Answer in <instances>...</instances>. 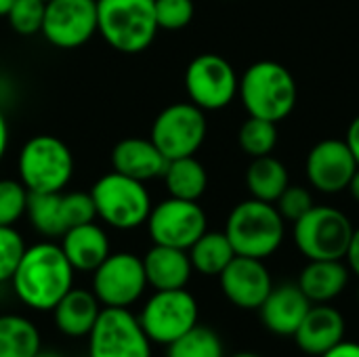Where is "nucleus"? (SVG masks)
Wrapping results in <instances>:
<instances>
[{"label": "nucleus", "mask_w": 359, "mask_h": 357, "mask_svg": "<svg viewBox=\"0 0 359 357\" xmlns=\"http://www.w3.org/2000/svg\"><path fill=\"white\" fill-rule=\"evenodd\" d=\"M11 282L23 305L36 311H50L74 288V267L61 246L40 242L25 248Z\"/></svg>", "instance_id": "f257e3e1"}, {"label": "nucleus", "mask_w": 359, "mask_h": 357, "mask_svg": "<svg viewBox=\"0 0 359 357\" xmlns=\"http://www.w3.org/2000/svg\"><path fill=\"white\" fill-rule=\"evenodd\" d=\"M238 95L248 116L278 124L294 112L299 88L288 67L265 59L252 63L244 72L238 84Z\"/></svg>", "instance_id": "f03ea898"}, {"label": "nucleus", "mask_w": 359, "mask_h": 357, "mask_svg": "<svg viewBox=\"0 0 359 357\" xmlns=\"http://www.w3.org/2000/svg\"><path fill=\"white\" fill-rule=\"evenodd\" d=\"M284 219L276 204L257 198L240 202L227 217L225 236L229 238L236 255L265 261L284 242Z\"/></svg>", "instance_id": "7ed1b4c3"}, {"label": "nucleus", "mask_w": 359, "mask_h": 357, "mask_svg": "<svg viewBox=\"0 0 359 357\" xmlns=\"http://www.w3.org/2000/svg\"><path fill=\"white\" fill-rule=\"evenodd\" d=\"M158 29L154 0H97V32L118 53H143Z\"/></svg>", "instance_id": "20e7f679"}, {"label": "nucleus", "mask_w": 359, "mask_h": 357, "mask_svg": "<svg viewBox=\"0 0 359 357\" xmlns=\"http://www.w3.org/2000/svg\"><path fill=\"white\" fill-rule=\"evenodd\" d=\"M17 170L29 194H59L72 181L74 156L59 137L36 135L23 143Z\"/></svg>", "instance_id": "39448f33"}, {"label": "nucleus", "mask_w": 359, "mask_h": 357, "mask_svg": "<svg viewBox=\"0 0 359 357\" xmlns=\"http://www.w3.org/2000/svg\"><path fill=\"white\" fill-rule=\"evenodd\" d=\"M97 217L116 229H135L147 223L151 213V196L143 181L130 179L116 170L95 181L90 189Z\"/></svg>", "instance_id": "423d86ee"}, {"label": "nucleus", "mask_w": 359, "mask_h": 357, "mask_svg": "<svg viewBox=\"0 0 359 357\" xmlns=\"http://www.w3.org/2000/svg\"><path fill=\"white\" fill-rule=\"evenodd\" d=\"M349 217L334 206H318L294 221V244L307 261H343L353 236Z\"/></svg>", "instance_id": "0eeeda50"}, {"label": "nucleus", "mask_w": 359, "mask_h": 357, "mask_svg": "<svg viewBox=\"0 0 359 357\" xmlns=\"http://www.w3.org/2000/svg\"><path fill=\"white\" fill-rule=\"evenodd\" d=\"M137 318L151 343L168 347L198 324V301L185 288L156 290Z\"/></svg>", "instance_id": "6e6552de"}, {"label": "nucleus", "mask_w": 359, "mask_h": 357, "mask_svg": "<svg viewBox=\"0 0 359 357\" xmlns=\"http://www.w3.org/2000/svg\"><path fill=\"white\" fill-rule=\"evenodd\" d=\"M88 357H151V341L126 307H103L88 335Z\"/></svg>", "instance_id": "1a4fd4ad"}, {"label": "nucleus", "mask_w": 359, "mask_h": 357, "mask_svg": "<svg viewBox=\"0 0 359 357\" xmlns=\"http://www.w3.org/2000/svg\"><path fill=\"white\" fill-rule=\"evenodd\" d=\"M204 109L189 103H172L164 107L151 124L149 139L166 160L196 156L206 139Z\"/></svg>", "instance_id": "9d476101"}, {"label": "nucleus", "mask_w": 359, "mask_h": 357, "mask_svg": "<svg viewBox=\"0 0 359 357\" xmlns=\"http://www.w3.org/2000/svg\"><path fill=\"white\" fill-rule=\"evenodd\" d=\"M238 84L240 80L233 65L217 53L194 57L185 69V90L189 101L204 112L227 107L238 95Z\"/></svg>", "instance_id": "9b49d317"}, {"label": "nucleus", "mask_w": 359, "mask_h": 357, "mask_svg": "<svg viewBox=\"0 0 359 357\" xmlns=\"http://www.w3.org/2000/svg\"><path fill=\"white\" fill-rule=\"evenodd\" d=\"M206 213L198 202L166 198L151 206L147 231L154 244L189 250V246L206 231Z\"/></svg>", "instance_id": "f8f14e48"}, {"label": "nucleus", "mask_w": 359, "mask_h": 357, "mask_svg": "<svg viewBox=\"0 0 359 357\" xmlns=\"http://www.w3.org/2000/svg\"><path fill=\"white\" fill-rule=\"evenodd\" d=\"M147 288L143 259L130 252L109 255L93 271V292L103 307H130Z\"/></svg>", "instance_id": "ddd939ff"}, {"label": "nucleus", "mask_w": 359, "mask_h": 357, "mask_svg": "<svg viewBox=\"0 0 359 357\" xmlns=\"http://www.w3.org/2000/svg\"><path fill=\"white\" fill-rule=\"evenodd\" d=\"M57 48H78L97 34V0H48L42 32Z\"/></svg>", "instance_id": "4468645a"}, {"label": "nucleus", "mask_w": 359, "mask_h": 357, "mask_svg": "<svg viewBox=\"0 0 359 357\" xmlns=\"http://www.w3.org/2000/svg\"><path fill=\"white\" fill-rule=\"evenodd\" d=\"M355 170L358 162L345 139H324L316 143L307 154V179L311 187L322 194L334 196L345 191Z\"/></svg>", "instance_id": "2eb2a0df"}, {"label": "nucleus", "mask_w": 359, "mask_h": 357, "mask_svg": "<svg viewBox=\"0 0 359 357\" xmlns=\"http://www.w3.org/2000/svg\"><path fill=\"white\" fill-rule=\"evenodd\" d=\"M219 284L225 299L240 309H259L273 288L271 274L265 263L261 259L240 255H236L221 271Z\"/></svg>", "instance_id": "dca6fc26"}, {"label": "nucleus", "mask_w": 359, "mask_h": 357, "mask_svg": "<svg viewBox=\"0 0 359 357\" xmlns=\"http://www.w3.org/2000/svg\"><path fill=\"white\" fill-rule=\"evenodd\" d=\"M345 318L337 307L330 303L311 305L294 332V341L303 353L320 357L345 341Z\"/></svg>", "instance_id": "f3484780"}, {"label": "nucleus", "mask_w": 359, "mask_h": 357, "mask_svg": "<svg viewBox=\"0 0 359 357\" xmlns=\"http://www.w3.org/2000/svg\"><path fill=\"white\" fill-rule=\"evenodd\" d=\"M311 301L299 288V284L273 286L263 305L257 309L263 326L276 337H294L303 318L307 316Z\"/></svg>", "instance_id": "a211bd4d"}, {"label": "nucleus", "mask_w": 359, "mask_h": 357, "mask_svg": "<svg viewBox=\"0 0 359 357\" xmlns=\"http://www.w3.org/2000/svg\"><path fill=\"white\" fill-rule=\"evenodd\" d=\"M168 160L154 145L151 139L126 137L111 149V168L137 181H151L164 175Z\"/></svg>", "instance_id": "6ab92c4d"}, {"label": "nucleus", "mask_w": 359, "mask_h": 357, "mask_svg": "<svg viewBox=\"0 0 359 357\" xmlns=\"http://www.w3.org/2000/svg\"><path fill=\"white\" fill-rule=\"evenodd\" d=\"M61 250L74 271H95L111 252L107 234L95 223H84L67 229L61 236Z\"/></svg>", "instance_id": "aec40b11"}, {"label": "nucleus", "mask_w": 359, "mask_h": 357, "mask_svg": "<svg viewBox=\"0 0 359 357\" xmlns=\"http://www.w3.org/2000/svg\"><path fill=\"white\" fill-rule=\"evenodd\" d=\"M143 269L147 286L154 290H179L185 288L191 278V261L187 250L154 244L143 257Z\"/></svg>", "instance_id": "412c9836"}, {"label": "nucleus", "mask_w": 359, "mask_h": 357, "mask_svg": "<svg viewBox=\"0 0 359 357\" xmlns=\"http://www.w3.org/2000/svg\"><path fill=\"white\" fill-rule=\"evenodd\" d=\"M101 309L103 307L93 290L72 288L50 311H53L55 326L61 335L72 339H82L90 335Z\"/></svg>", "instance_id": "4be33fe9"}, {"label": "nucleus", "mask_w": 359, "mask_h": 357, "mask_svg": "<svg viewBox=\"0 0 359 357\" xmlns=\"http://www.w3.org/2000/svg\"><path fill=\"white\" fill-rule=\"evenodd\" d=\"M297 284L311 305L332 303L349 284V267L343 261H309Z\"/></svg>", "instance_id": "5701e85b"}, {"label": "nucleus", "mask_w": 359, "mask_h": 357, "mask_svg": "<svg viewBox=\"0 0 359 357\" xmlns=\"http://www.w3.org/2000/svg\"><path fill=\"white\" fill-rule=\"evenodd\" d=\"M162 177L170 198H179V200L198 202L208 187L206 168L200 160H196V156L168 160V166Z\"/></svg>", "instance_id": "b1692460"}, {"label": "nucleus", "mask_w": 359, "mask_h": 357, "mask_svg": "<svg viewBox=\"0 0 359 357\" xmlns=\"http://www.w3.org/2000/svg\"><path fill=\"white\" fill-rule=\"evenodd\" d=\"M194 271L202 276H221V271L233 261L236 250L225 231H204L187 250Z\"/></svg>", "instance_id": "393cba45"}, {"label": "nucleus", "mask_w": 359, "mask_h": 357, "mask_svg": "<svg viewBox=\"0 0 359 357\" xmlns=\"http://www.w3.org/2000/svg\"><path fill=\"white\" fill-rule=\"evenodd\" d=\"M246 185L252 198L276 204L282 191L290 185V177L286 166L269 154V156L252 158L246 170Z\"/></svg>", "instance_id": "a878e982"}, {"label": "nucleus", "mask_w": 359, "mask_h": 357, "mask_svg": "<svg viewBox=\"0 0 359 357\" xmlns=\"http://www.w3.org/2000/svg\"><path fill=\"white\" fill-rule=\"evenodd\" d=\"M42 339L34 322L21 316H0V357H34L42 349Z\"/></svg>", "instance_id": "bb28decb"}, {"label": "nucleus", "mask_w": 359, "mask_h": 357, "mask_svg": "<svg viewBox=\"0 0 359 357\" xmlns=\"http://www.w3.org/2000/svg\"><path fill=\"white\" fill-rule=\"evenodd\" d=\"M25 215L32 227L44 238H61L67 229L61 217V191L59 194H29Z\"/></svg>", "instance_id": "cd10ccee"}, {"label": "nucleus", "mask_w": 359, "mask_h": 357, "mask_svg": "<svg viewBox=\"0 0 359 357\" xmlns=\"http://www.w3.org/2000/svg\"><path fill=\"white\" fill-rule=\"evenodd\" d=\"M168 357H225L223 341L219 335L202 324H196L189 332L168 345Z\"/></svg>", "instance_id": "c85d7f7f"}, {"label": "nucleus", "mask_w": 359, "mask_h": 357, "mask_svg": "<svg viewBox=\"0 0 359 357\" xmlns=\"http://www.w3.org/2000/svg\"><path fill=\"white\" fill-rule=\"evenodd\" d=\"M238 143L244 154L250 158L269 156L278 145V126L276 122L263 120V118H248L238 133Z\"/></svg>", "instance_id": "c756f323"}, {"label": "nucleus", "mask_w": 359, "mask_h": 357, "mask_svg": "<svg viewBox=\"0 0 359 357\" xmlns=\"http://www.w3.org/2000/svg\"><path fill=\"white\" fill-rule=\"evenodd\" d=\"M44 0H15L6 13V21L13 32L21 36H34L42 32L44 21Z\"/></svg>", "instance_id": "7c9ffc66"}, {"label": "nucleus", "mask_w": 359, "mask_h": 357, "mask_svg": "<svg viewBox=\"0 0 359 357\" xmlns=\"http://www.w3.org/2000/svg\"><path fill=\"white\" fill-rule=\"evenodd\" d=\"M29 191L21 181L0 179V225L13 227L27 208Z\"/></svg>", "instance_id": "2f4dec72"}, {"label": "nucleus", "mask_w": 359, "mask_h": 357, "mask_svg": "<svg viewBox=\"0 0 359 357\" xmlns=\"http://www.w3.org/2000/svg\"><path fill=\"white\" fill-rule=\"evenodd\" d=\"M25 248L27 246L15 227L0 225V284L13 280Z\"/></svg>", "instance_id": "473e14b6"}, {"label": "nucleus", "mask_w": 359, "mask_h": 357, "mask_svg": "<svg viewBox=\"0 0 359 357\" xmlns=\"http://www.w3.org/2000/svg\"><path fill=\"white\" fill-rule=\"evenodd\" d=\"M154 13L160 29H183L191 23L196 6L194 0H154Z\"/></svg>", "instance_id": "72a5a7b5"}, {"label": "nucleus", "mask_w": 359, "mask_h": 357, "mask_svg": "<svg viewBox=\"0 0 359 357\" xmlns=\"http://www.w3.org/2000/svg\"><path fill=\"white\" fill-rule=\"evenodd\" d=\"M61 217L65 223V229H72L76 225H84L97 219V208L90 194L84 191H69L61 194Z\"/></svg>", "instance_id": "f704fd0d"}, {"label": "nucleus", "mask_w": 359, "mask_h": 357, "mask_svg": "<svg viewBox=\"0 0 359 357\" xmlns=\"http://www.w3.org/2000/svg\"><path fill=\"white\" fill-rule=\"evenodd\" d=\"M276 208L284 221H299L305 213L313 208V196L303 185H288L276 200Z\"/></svg>", "instance_id": "c9c22d12"}, {"label": "nucleus", "mask_w": 359, "mask_h": 357, "mask_svg": "<svg viewBox=\"0 0 359 357\" xmlns=\"http://www.w3.org/2000/svg\"><path fill=\"white\" fill-rule=\"evenodd\" d=\"M343 261H347L349 271H353L359 278V227L353 229V236H351V242H349V248H347V255Z\"/></svg>", "instance_id": "e433bc0d"}, {"label": "nucleus", "mask_w": 359, "mask_h": 357, "mask_svg": "<svg viewBox=\"0 0 359 357\" xmlns=\"http://www.w3.org/2000/svg\"><path fill=\"white\" fill-rule=\"evenodd\" d=\"M320 357H359V343L353 341H341L337 347H332L330 351H326Z\"/></svg>", "instance_id": "4c0bfd02"}, {"label": "nucleus", "mask_w": 359, "mask_h": 357, "mask_svg": "<svg viewBox=\"0 0 359 357\" xmlns=\"http://www.w3.org/2000/svg\"><path fill=\"white\" fill-rule=\"evenodd\" d=\"M345 141H347V145H349V149H351V154H353V158H355V162H358L359 166V116H355L351 120V124L347 128Z\"/></svg>", "instance_id": "58836bf2"}, {"label": "nucleus", "mask_w": 359, "mask_h": 357, "mask_svg": "<svg viewBox=\"0 0 359 357\" xmlns=\"http://www.w3.org/2000/svg\"><path fill=\"white\" fill-rule=\"evenodd\" d=\"M6 147H8V124H6L4 114L0 112V160L6 154Z\"/></svg>", "instance_id": "ea45409f"}, {"label": "nucleus", "mask_w": 359, "mask_h": 357, "mask_svg": "<svg viewBox=\"0 0 359 357\" xmlns=\"http://www.w3.org/2000/svg\"><path fill=\"white\" fill-rule=\"evenodd\" d=\"M349 194H351V198L355 200V202H359V166L358 170H355V175L351 177V181H349Z\"/></svg>", "instance_id": "a19ab883"}, {"label": "nucleus", "mask_w": 359, "mask_h": 357, "mask_svg": "<svg viewBox=\"0 0 359 357\" xmlns=\"http://www.w3.org/2000/svg\"><path fill=\"white\" fill-rule=\"evenodd\" d=\"M15 0H0V17H6V13L11 11Z\"/></svg>", "instance_id": "79ce46f5"}, {"label": "nucleus", "mask_w": 359, "mask_h": 357, "mask_svg": "<svg viewBox=\"0 0 359 357\" xmlns=\"http://www.w3.org/2000/svg\"><path fill=\"white\" fill-rule=\"evenodd\" d=\"M231 357H261V356H257V353H250V351H242V353H236V356H231Z\"/></svg>", "instance_id": "37998d69"}, {"label": "nucleus", "mask_w": 359, "mask_h": 357, "mask_svg": "<svg viewBox=\"0 0 359 357\" xmlns=\"http://www.w3.org/2000/svg\"><path fill=\"white\" fill-rule=\"evenodd\" d=\"M34 357H61L59 353H48V351H40L38 356H34Z\"/></svg>", "instance_id": "c03bdc74"}, {"label": "nucleus", "mask_w": 359, "mask_h": 357, "mask_svg": "<svg viewBox=\"0 0 359 357\" xmlns=\"http://www.w3.org/2000/svg\"><path fill=\"white\" fill-rule=\"evenodd\" d=\"M358 301H359V288H358Z\"/></svg>", "instance_id": "a18cd8bd"}, {"label": "nucleus", "mask_w": 359, "mask_h": 357, "mask_svg": "<svg viewBox=\"0 0 359 357\" xmlns=\"http://www.w3.org/2000/svg\"><path fill=\"white\" fill-rule=\"evenodd\" d=\"M44 2H48V0H44Z\"/></svg>", "instance_id": "49530a36"}]
</instances>
